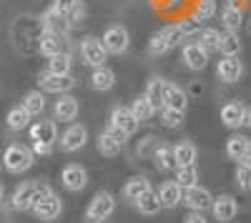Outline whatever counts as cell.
Wrapping results in <instances>:
<instances>
[{"mask_svg":"<svg viewBox=\"0 0 251 223\" xmlns=\"http://www.w3.org/2000/svg\"><path fill=\"white\" fill-rule=\"evenodd\" d=\"M33 216L38 221H46V223H53L60 218L63 213V201L55 191H50L48 186H40L38 196H35V203H33Z\"/></svg>","mask_w":251,"mask_h":223,"instance_id":"obj_1","label":"cell"},{"mask_svg":"<svg viewBox=\"0 0 251 223\" xmlns=\"http://www.w3.org/2000/svg\"><path fill=\"white\" fill-rule=\"evenodd\" d=\"M0 163H3V168L8 171V173H25V171H30L33 168V163H35V153H33V148H28V146H23V143H10L8 148H5V153H3V158H0Z\"/></svg>","mask_w":251,"mask_h":223,"instance_id":"obj_2","label":"cell"},{"mask_svg":"<svg viewBox=\"0 0 251 223\" xmlns=\"http://www.w3.org/2000/svg\"><path fill=\"white\" fill-rule=\"evenodd\" d=\"M116 211V198L108 191H98L91 203L86 206V213H83V221L86 223H106Z\"/></svg>","mask_w":251,"mask_h":223,"instance_id":"obj_3","label":"cell"},{"mask_svg":"<svg viewBox=\"0 0 251 223\" xmlns=\"http://www.w3.org/2000/svg\"><path fill=\"white\" fill-rule=\"evenodd\" d=\"M80 58H83V63L91 66V68H98V66H106V60H108V50L106 45H103V40L96 38V35H86L80 40Z\"/></svg>","mask_w":251,"mask_h":223,"instance_id":"obj_4","label":"cell"},{"mask_svg":"<svg viewBox=\"0 0 251 223\" xmlns=\"http://www.w3.org/2000/svg\"><path fill=\"white\" fill-rule=\"evenodd\" d=\"M86 143H88V128L83 123H68V128L58 135V148L63 153H75L86 148Z\"/></svg>","mask_w":251,"mask_h":223,"instance_id":"obj_5","label":"cell"},{"mask_svg":"<svg viewBox=\"0 0 251 223\" xmlns=\"http://www.w3.org/2000/svg\"><path fill=\"white\" fill-rule=\"evenodd\" d=\"M75 86H78V80L71 73L68 75H55L50 70H43V73L38 75V88L43 90V93H58V95H63V93H71Z\"/></svg>","mask_w":251,"mask_h":223,"instance_id":"obj_6","label":"cell"},{"mask_svg":"<svg viewBox=\"0 0 251 223\" xmlns=\"http://www.w3.org/2000/svg\"><path fill=\"white\" fill-rule=\"evenodd\" d=\"M100 40H103V45H106L108 55H123L126 50H128V45H131L128 30H126L123 25H118V23L116 25H108L106 30H103Z\"/></svg>","mask_w":251,"mask_h":223,"instance_id":"obj_7","label":"cell"},{"mask_svg":"<svg viewBox=\"0 0 251 223\" xmlns=\"http://www.w3.org/2000/svg\"><path fill=\"white\" fill-rule=\"evenodd\" d=\"M40 186L43 183H38V180H23L10 196V208L13 211H30L33 203H35V196L40 191Z\"/></svg>","mask_w":251,"mask_h":223,"instance_id":"obj_8","label":"cell"},{"mask_svg":"<svg viewBox=\"0 0 251 223\" xmlns=\"http://www.w3.org/2000/svg\"><path fill=\"white\" fill-rule=\"evenodd\" d=\"M196 28L199 25L194 23V20H178V23H171V25L161 28V35L166 38V43H169L171 48H176V45L186 43V40H191L196 35Z\"/></svg>","mask_w":251,"mask_h":223,"instance_id":"obj_9","label":"cell"},{"mask_svg":"<svg viewBox=\"0 0 251 223\" xmlns=\"http://www.w3.org/2000/svg\"><path fill=\"white\" fill-rule=\"evenodd\" d=\"M181 60H183V66L188 70H203L208 66V50L199 43V40H188V43H183L181 48Z\"/></svg>","mask_w":251,"mask_h":223,"instance_id":"obj_10","label":"cell"},{"mask_svg":"<svg viewBox=\"0 0 251 223\" xmlns=\"http://www.w3.org/2000/svg\"><path fill=\"white\" fill-rule=\"evenodd\" d=\"M60 186L71 191V193H78L88 186V171L83 168L80 163H71L60 171Z\"/></svg>","mask_w":251,"mask_h":223,"instance_id":"obj_11","label":"cell"},{"mask_svg":"<svg viewBox=\"0 0 251 223\" xmlns=\"http://www.w3.org/2000/svg\"><path fill=\"white\" fill-rule=\"evenodd\" d=\"M183 206H186L188 211H199V213L211 211V206H214V196H211V191L203 188V186L186 188V191H183Z\"/></svg>","mask_w":251,"mask_h":223,"instance_id":"obj_12","label":"cell"},{"mask_svg":"<svg viewBox=\"0 0 251 223\" xmlns=\"http://www.w3.org/2000/svg\"><path fill=\"white\" fill-rule=\"evenodd\" d=\"M216 78L221 83H239L244 78V63L239 60V55H224L216 66Z\"/></svg>","mask_w":251,"mask_h":223,"instance_id":"obj_13","label":"cell"},{"mask_svg":"<svg viewBox=\"0 0 251 223\" xmlns=\"http://www.w3.org/2000/svg\"><path fill=\"white\" fill-rule=\"evenodd\" d=\"M219 118L228 131H239L246 123V106L241 103V100H228V103L221 106Z\"/></svg>","mask_w":251,"mask_h":223,"instance_id":"obj_14","label":"cell"},{"mask_svg":"<svg viewBox=\"0 0 251 223\" xmlns=\"http://www.w3.org/2000/svg\"><path fill=\"white\" fill-rule=\"evenodd\" d=\"M80 113V106H78V100L68 93H63L58 100H55V106H53V118L60 120V123H73V120L78 118Z\"/></svg>","mask_w":251,"mask_h":223,"instance_id":"obj_15","label":"cell"},{"mask_svg":"<svg viewBox=\"0 0 251 223\" xmlns=\"http://www.w3.org/2000/svg\"><path fill=\"white\" fill-rule=\"evenodd\" d=\"M111 123H113L116 128H121L126 135L131 138V135L138 131L141 120L133 115V111H131V108H126V106H116V108L111 111Z\"/></svg>","mask_w":251,"mask_h":223,"instance_id":"obj_16","label":"cell"},{"mask_svg":"<svg viewBox=\"0 0 251 223\" xmlns=\"http://www.w3.org/2000/svg\"><path fill=\"white\" fill-rule=\"evenodd\" d=\"M58 126H55V120H38V123L30 126V140L33 143H46V146H53L58 143Z\"/></svg>","mask_w":251,"mask_h":223,"instance_id":"obj_17","label":"cell"},{"mask_svg":"<svg viewBox=\"0 0 251 223\" xmlns=\"http://www.w3.org/2000/svg\"><path fill=\"white\" fill-rule=\"evenodd\" d=\"M211 211H214V218H216L219 223H228V221H234V218H236L239 206H236L234 196L221 193V196H216V198H214V206H211Z\"/></svg>","mask_w":251,"mask_h":223,"instance_id":"obj_18","label":"cell"},{"mask_svg":"<svg viewBox=\"0 0 251 223\" xmlns=\"http://www.w3.org/2000/svg\"><path fill=\"white\" fill-rule=\"evenodd\" d=\"M158 198H161V206L166 211H174L183 203V188L176 183V180H166V183H161V188L156 191Z\"/></svg>","mask_w":251,"mask_h":223,"instance_id":"obj_19","label":"cell"},{"mask_svg":"<svg viewBox=\"0 0 251 223\" xmlns=\"http://www.w3.org/2000/svg\"><path fill=\"white\" fill-rule=\"evenodd\" d=\"M163 108H174V111H183L188 108V95L181 86H174L166 80V90H163Z\"/></svg>","mask_w":251,"mask_h":223,"instance_id":"obj_20","label":"cell"},{"mask_svg":"<svg viewBox=\"0 0 251 223\" xmlns=\"http://www.w3.org/2000/svg\"><path fill=\"white\" fill-rule=\"evenodd\" d=\"M153 163L161 173H169L176 168V160H174V146L171 143H166V140H158V146L153 148Z\"/></svg>","mask_w":251,"mask_h":223,"instance_id":"obj_21","label":"cell"},{"mask_svg":"<svg viewBox=\"0 0 251 223\" xmlns=\"http://www.w3.org/2000/svg\"><path fill=\"white\" fill-rule=\"evenodd\" d=\"M146 191H151V180L146 178V176H131V178L123 183V198L128 201V203H136V201H138Z\"/></svg>","mask_w":251,"mask_h":223,"instance_id":"obj_22","label":"cell"},{"mask_svg":"<svg viewBox=\"0 0 251 223\" xmlns=\"http://www.w3.org/2000/svg\"><path fill=\"white\" fill-rule=\"evenodd\" d=\"M38 50L40 55H46V58H53L58 53L66 50V35H58V33H43L38 40Z\"/></svg>","mask_w":251,"mask_h":223,"instance_id":"obj_23","label":"cell"},{"mask_svg":"<svg viewBox=\"0 0 251 223\" xmlns=\"http://www.w3.org/2000/svg\"><path fill=\"white\" fill-rule=\"evenodd\" d=\"M196 158H199V151L191 140H181V143L174 146V160H176V168H183V166H196Z\"/></svg>","mask_w":251,"mask_h":223,"instance_id":"obj_24","label":"cell"},{"mask_svg":"<svg viewBox=\"0 0 251 223\" xmlns=\"http://www.w3.org/2000/svg\"><path fill=\"white\" fill-rule=\"evenodd\" d=\"M116 86V73L108 68V66H98L93 68V75H91V88L98 90V93H106Z\"/></svg>","mask_w":251,"mask_h":223,"instance_id":"obj_25","label":"cell"},{"mask_svg":"<svg viewBox=\"0 0 251 223\" xmlns=\"http://www.w3.org/2000/svg\"><path fill=\"white\" fill-rule=\"evenodd\" d=\"M133 206H136V211H138L141 216H149V218H151V216H158V213L163 211L161 198H158V193H156L153 188H151V191H146V193L136 201Z\"/></svg>","mask_w":251,"mask_h":223,"instance_id":"obj_26","label":"cell"},{"mask_svg":"<svg viewBox=\"0 0 251 223\" xmlns=\"http://www.w3.org/2000/svg\"><path fill=\"white\" fill-rule=\"evenodd\" d=\"M221 25H224L226 33H239L241 25H244V13H241V8L234 5V3H228V5L221 10Z\"/></svg>","mask_w":251,"mask_h":223,"instance_id":"obj_27","label":"cell"},{"mask_svg":"<svg viewBox=\"0 0 251 223\" xmlns=\"http://www.w3.org/2000/svg\"><path fill=\"white\" fill-rule=\"evenodd\" d=\"M40 25H43V33H58V35H68V30H71L68 20L60 18V15H55L50 8L40 15Z\"/></svg>","mask_w":251,"mask_h":223,"instance_id":"obj_28","label":"cell"},{"mask_svg":"<svg viewBox=\"0 0 251 223\" xmlns=\"http://www.w3.org/2000/svg\"><path fill=\"white\" fill-rule=\"evenodd\" d=\"M30 120H33V115L23 108V106H15V108H10L8 111V115H5V123H8V128L10 131H25V128H30Z\"/></svg>","mask_w":251,"mask_h":223,"instance_id":"obj_29","label":"cell"},{"mask_svg":"<svg viewBox=\"0 0 251 223\" xmlns=\"http://www.w3.org/2000/svg\"><path fill=\"white\" fill-rule=\"evenodd\" d=\"M96 148H98V153H100V156L113 158V156H118V153L123 151V143H121L118 138H113V133L103 131V133L96 138Z\"/></svg>","mask_w":251,"mask_h":223,"instance_id":"obj_30","label":"cell"},{"mask_svg":"<svg viewBox=\"0 0 251 223\" xmlns=\"http://www.w3.org/2000/svg\"><path fill=\"white\" fill-rule=\"evenodd\" d=\"M163 90H166V80H163V78H158V75L149 78V83H146L143 95L151 100L156 111H161V108H163Z\"/></svg>","mask_w":251,"mask_h":223,"instance_id":"obj_31","label":"cell"},{"mask_svg":"<svg viewBox=\"0 0 251 223\" xmlns=\"http://www.w3.org/2000/svg\"><path fill=\"white\" fill-rule=\"evenodd\" d=\"M246 148H249V138H246V135H241V133L228 135V140H226V156L231 158V160L241 163V160H244V153H246Z\"/></svg>","mask_w":251,"mask_h":223,"instance_id":"obj_32","label":"cell"},{"mask_svg":"<svg viewBox=\"0 0 251 223\" xmlns=\"http://www.w3.org/2000/svg\"><path fill=\"white\" fill-rule=\"evenodd\" d=\"M20 106H23L30 115H40L46 111V93L43 90H28L20 100Z\"/></svg>","mask_w":251,"mask_h":223,"instance_id":"obj_33","label":"cell"},{"mask_svg":"<svg viewBox=\"0 0 251 223\" xmlns=\"http://www.w3.org/2000/svg\"><path fill=\"white\" fill-rule=\"evenodd\" d=\"M71 68H73V55H71L68 50H63V53L48 58V68H46V70H50V73H55V75H68Z\"/></svg>","mask_w":251,"mask_h":223,"instance_id":"obj_34","label":"cell"},{"mask_svg":"<svg viewBox=\"0 0 251 223\" xmlns=\"http://www.w3.org/2000/svg\"><path fill=\"white\" fill-rule=\"evenodd\" d=\"M214 15H216V0H199L191 20L196 25H203L206 20H214Z\"/></svg>","mask_w":251,"mask_h":223,"instance_id":"obj_35","label":"cell"},{"mask_svg":"<svg viewBox=\"0 0 251 223\" xmlns=\"http://www.w3.org/2000/svg\"><path fill=\"white\" fill-rule=\"evenodd\" d=\"M241 48H244V43L236 33H224L221 35V43H219L221 55H241Z\"/></svg>","mask_w":251,"mask_h":223,"instance_id":"obj_36","label":"cell"},{"mask_svg":"<svg viewBox=\"0 0 251 223\" xmlns=\"http://www.w3.org/2000/svg\"><path fill=\"white\" fill-rule=\"evenodd\" d=\"M176 183L186 191V188H194L199 186V168L196 166H183V168H176Z\"/></svg>","mask_w":251,"mask_h":223,"instance_id":"obj_37","label":"cell"},{"mask_svg":"<svg viewBox=\"0 0 251 223\" xmlns=\"http://www.w3.org/2000/svg\"><path fill=\"white\" fill-rule=\"evenodd\" d=\"M131 111H133V115L141 120H149V118H153V113H156V108H153V103L146 95H138V98H133V106H131Z\"/></svg>","mask_w":251,"mask_h":223,"instance_id":"obj_38","label":"cell"},{"mask_svg":"<svg viewBox=\"0 0 251 223\" xmlns=\"http://www.w3.org/2000/svg\"><path fill=\"white\" fill-rule=\"evenodd\" d=\"M221 30H216V28H203L201 33H199V43L211 53V50H219V43H221Z\"/></svg>","mask_w":251,"mask_h":223,"instance_id":"obj_39","label":"cell"},{"mask_svg":"<svg viewBox=\"0 0 251 223\" xmlns=\"http://www.w3.org/2000/svg\"><path fill=\"white\" fill-rule=\"evenodd\" d=\"M234 180H236L239 191L249 193V191H251V166L239 163V166H236V171H234Z\"/></svg>","mask_w":251,"mask_h":223,"instance_id":"obj_40","label":"cell"},{"mask_svg":"<svg viewBox=\"0 0 251 223\" xmlns=\"http://www.w3.org/2000/svg\"><path fill=\"white\" fill-rule=\"evenodd\" d=\"M186 113L183 111H174V108H161V123L166 128H178L183 123Z\"/></svg>","mask_w":251,"mask_h":223,"instance_id":"obj_41","label":"cell"},{"mask_svg":"<svg viewBox=\"0 0 251 223\" xmlns=\"http://www.w3.org/2000/svg\"><path fill=\"white\" fill-rule=\"evenodd\" d=\"M169 50H171V45L166 43V38L161 35V30L156 35H151V40H149V53L151 55H166Z\"/></svg>","mask_w":251,"mask_h":223,"instance_id":"obj_42","label":"cell"},{"mask_svg":"<svg viewBox=\"0 0 251 223\" xmlns=\"http://www.w3.org/2000/svg\"><path fill=\"white\" fill-rule=\"evenodd\" d=\"M75 3H78V0H53L50 10H53L55 15H60V18L68 20V15H71V10L75 8Z\"/></svg>","mask_w":251,"mask_h":223,"instance_id":"obj_43","label":"cell"},{"mask_svg":"<svg viewBox=\"0 0 251 223\" xmlns=\"http://www.w3.org/2000/svg\"><path fill=\"white\" fill-rule=\"evenodd\" d=\"M83 20H86V5H83L80 0H78L75 8H73V10H71V15H68V25H71V28H78V25L83 23Z\"/></svg>","mask_w":251,"mask_h":223,"instance_id":"obj_44","label":"cell"},{"mask_svg":"<svg viewBox=\"0 0 251 223\" xmlns=\"http://www.w3.org/2000/svg\"><path fill=\"white\" fill-rule=\"evenodd\" d=\"M183 223H208V221H206V216L199 213V211H188L186 218H183Z\"/></svg>","mask_w":251,"mask_h":223,"instance_id":"obj_45","label":"cell"},{"mask_svg":"<svg viewBox=\"0 0 251 223\" xmlns=\"http://www.w3.org/2000/svg\"><path fill=\"white\" fill-rule=\"evenodd\" d=\"M106 131H108V133H113V138H118V140H121V143L126 146V140H128V135H126V133H123L121 128H116L113 123H108V128H106Z\"/></svg>","mask_w":251,"mask_h":223,"instance_id":"obj_46","label":"cell"},{"mask_svg":"<svg viewBox=\"0 0 251 223\" xmlns=\"http://www.w3.org/2000/svg\"><path fill=\"white\" fill-rule=\"evenodd\" d=\"M53 151V146H46V143H33V153L35 156H48Z\"/></svg>","mask_w":251,"mask_h":223,"instance_id":"obj_47","label":"cell"},{"mask_svg":"<svg viewBox=\"0 0 251 223\" xmlns=\"http://www.w3.org/2000/svg\"><path fill=\"white\" fill-rule=\"evenodd\" d=\"M241 163L251 166V140H249V148H246V153H244V160H241Z\"/></svg>","mask_w":251,"mask_h":223,"instance_id":"obj_48","label":"cell"},{"mask_svg":"<svg viewBox=\"0 0 251 223\" xmlns=\"http://www.w3.org/2000/svg\"><path fill=\"white\" fill-rule=\"evenodd\" d=\"M244 126H249V128H251V106L246 108V123H244Z\"/></svg>","mask_w":251,"mask_h":223,"instance_id":"obj_49","label":"cell"},{"mask_svg":"<svg viewBox=\"0 0 251 223\" xmlns=\"http://www.w3.org/2000/svg\"><path fill=\"white\" fill-rule=\"evenodd\" d=\"M3 196H5V188H3V183H0V203H3Z\"/></svg>","mask_w":251,"mask_h":223,"instance_id":"obj_50","label":"cell"},{"mask_svg":"<svg viewBox=\"0 0 251 223\" xmlns=\"http://www.w3.org/2000/svg\"><path fill=\"white\" fill-rule=\"evenodd\" d=\"M178 3H183V0H169V5H178Z\"/></svg>","mask_w":251,"mask_h":223,"instance_id":"obj_51","label":"cell"}]
</instances>
